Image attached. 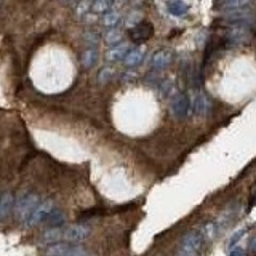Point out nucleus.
<instances>
[{
    "label": "nucleus",
    "instance_id": "10",
    "mask_svg": "<svg viewBox=\"0 0 256 256\" xmlns=\"http://www.w3.org/2000/svg\"><path fill=\"white\" fill-rule=\"evenodd\" d=\"M144 54H146V48L144 47H136V48H131L130 51H128V54L125 56L124 63L127 68H136V66H139L143 63L144 59Z\"/></svg>",
    "mask_w": 256,
    "mask_h": 256
},
{
    "label": "nucleus",
    "instance_id": "26",
    "mask_svg": "<svg viewBox=\"0 0 256 256\" xmlns=\"http://www.w3.org/2000/svg\"><path fill=\"white\" fill-rule=\"evenodd\" d=\"M229 256H245V252H243L242 248H234V250H230Z\"/></svg>",
    "mask_w": 256,
    "mask_h": 256
},
{
    "label": "nucleus",
    "instance_id": "9",
    "mask_svg": "<svg viewBox=\"0 0 256 256\" xmlns=\"http://www.w3.org/2000/svg\"><path fill=\"white\" fill-rule=\"evenodd\" d=\"M154 34V29H152V24L151 23H139L136 24L135 27L131 29V40L136 42V44H143V42L149 40Z\"/></svg>",
    "mask_w": 256,
    "mask_h": 256
},
{
    "label": "nucleus",
    "instance_id": "25",
    "mask_svg": "<svg viewBox=\"0 0 256 256\" xmlns=\"http://www.w3.org/2000/svg\"><path fill=\"white\" fill-rule=\"evenodd\" d=\"M88 8H90V3H88V2H82V3L77 7V13H78V15H83Z\"/></svg>",
    "mask_w": 256,
    "mask_h": 256
},
{
    "label": "nucleus",
    "instance_id": "21",
    "mask_svg": "<svg viewBox=\"0 0 256 256\" xmlns=\"http://www.w3.org/2000/svg\"><path fill=\"white\" fill-rule=\"evenodd\" d=\"M63 223H64V215H63V211H59V210H56V208H54V210L51 211V215L48 216V219H47V224H50L51 228H58V226H61Z\"/></svg>",
    "mask_w": 256,
    "mask_h": 256
},
{
    "label": "nucleus",
    "instance_id": "28",
    "mask_svg": "<svg viewBox=\"0 0 256 256\" xmlns=\"http://www.w3.org/2000/svg\"><path fill=\"white\" fill-rule=\"evenodd\" d=\"M255 200H256V197H255ZM255 205H256V202H255Z\"/></svg>",
    "mask_w": 256,
    "mask_h": 256
},
{
    "label": "nucleus",
    "instance_id": "20",
    "mask_svg": "<svg viewBox=\"0 0 256 256\" xmlns=\"http://www.w3.org/2000/svg\"><path fill=\"white\" fill-rule=\"evenodd\" d=\"M120 23V15L117 11H107L102 16V24H104L106 27H115L117 24Z\"/></svg>",
    "mask_w": 256,
    "mask_h": 256
},
{
    "label": "nucleus",
    "instance_id": "17",
    "mask_svg": "<svg viewBox=\"0 0 256 256\" xmlns=\"http://www.w3.org/2000/svg\"><path fill=\"white\" fill-rule=\"evenodd\" d=\"M96 61H98V50L93 48V47L87 48V50H85L83 54H82V66L83 68L90 69L96 64Z\"/></svg>",
    "mask_w": 256,
    "mask_h": 256
},
{
    "label": "nucleus",
    "instance_id": "6",
    "mask_svg": "<svg viewBox=\"0 0 256 256\" xmlns=\"http://www.w3.org/2000/svg\"><path fill=\"white\" fill-rule=\"evenodd\" d=\"M226 39L228 42L235 45L248 44V42L253 39V30L250 29V26H247V24H234L226 32Z\"/></svg>",
    "mask_w": 256,
    "mask_h": 256
},
{
    "label": "nucleus",
    "instance_id": "12",
    "mask_svg": "<svg viewBox=\"0 0 256 256\" xmlns=\"http://www.w3.org/2000/svg\"><path fill=\"white\" fill-rule=\"evenodd\" d=\"M170 63H172V51L165 50V48L155 51L154 56H152V61H151V64L154 69H165Z\"/></svg>",
    "mask_w": 256,
    "mask_h": 256
},
{
    "label": "nucleus",
    "instance_id": "3",
    "mask_svg": "<svg viewBox=\"0 0 256 256\" xmlns=\"http://www.w3.org/2000/svg\"><path fill=\"white\" fill-rule=\"evenodd\" d=\"M39 196L35 192H26L16 200L15 205V215L18 219H21L23 223H26V219L30 216V213L34 211V208L37 206L39 202Z\"/></svg>",
    "mask_w": 256,
    "mask_h": 256
},
{
    "label": "nucleus",
    "instance_id": "4",
    "mask_svg": "<svg viewBox=\"0 0 256 256\" xmlns=\"http://www.w3.org/2000/svg\"><path fill=\"white\" fill-rule=\"evenodd\" d=\"M200 247H202V235L196 232V230H192V232L182 237L176 256H199Z\"/></svg>",
    "mask_w": 256,
    "mask_h": 256
},
{
    "label": "nucleus",
    "instance_id": "16",
    "mask_svg": "<svg viewBox=\"0 0 256 256\" xmlns=\"http://www.w3.org/2000/svg\"><path fill=\"white\" fill-rule=\"evenodd\" d=\"M252 3V0H218L216 8L221 10H237V8H243L247 5Z\"/></svg>",
    "mask_w": 256,
    "mask_h": 256
},
{
    "label": "nucleus",
    "instance_id": "18",
    "mask_svg": "<svg viewBox=\"0 0 256 256\" xmlns=\"http://www.w3.org/2000/svg\"><path fill=\"white\" fill-rule=\"evenodd\" d=\"M112 7H114V0H95L91 3V10L95 13H107V11H111Z\"/></svg>",
    "mask_w": 256,
    "mask_h": 256
},
{
    "label": "nucleus",
    "instance_id": "5",
    "mask_svg": "<svg viewBox=\"0 0 256 256\" xmlns=\"http://www.w3.org/2000/svg\"><path fill=\"white\" fill-rule=\"evenodd\" d=\"M54 210L53 200H44L34 208V211L30 213V216L26 219V226H39L42 223H47L48 216L51 215V211Z\"/></svg>",
    "mask_w": 256,
    "mask_h": 256
},
{
    "label": "nucleus",
    "instance_id": "24",
    "mask_svg": "<svg viewBox=\"0 0 256 256\" xmlns=\"http://www.w3.org/2000/svg\"><path fill=\"white\" fill-rule=\"evenodd\" d=\"M245 232H247V230H245V229H240V230H239V232H237L235 235H232V240H230V243H229V247H232V245H234V243H235V242H239V240H240V237H242L243 234H245Z\"/></svg>",
    "mask_w": 256,
    "mask_h": 256
},
{
    "label": "nucleus",
    "instance_id": "15",
    "mask_svg": "<svg viewBox=\"0 0 256 256\" xmlns=\"http://www.w3.org/2000/svg\"><path fill=\"white\" fill-rule=\"evenodd\" d=\"M167 8L173 16H184L189 11V5L184 0H170Z\"/></svg>",
    "mask_w": 256,
    "mask_h": 256
},
{
    "label": "nucleus",
    "instance_id": "13",
    "mask_svg": "<svg viewBox=\"0 0 256 256\" xmlns=\"http://www.w3.org/2000/svg\"><path fill=\"white\" fill-rule=\"evenodd\" d=\"M13 204H15V197L11 192H3L0 196V219H5L10 216L11 210H13Z\"/></svg>",
    "mask_w": 256,
    "mask_h": 256
},
{
    "label": "nucleus",
    "instance_id": "2",
    "mask_svg": "<svg viewBox=\"0 0 256 256\" xmlns=\"http://www.w3.org/2000/svg\"><path fill=\"white\" fill-rule=\"evenodd\" d=\"M47 256H95L90 250L83 248L77 243H51L45 252Z\"/></svg>",
    "mask_w": 256,
    "mask_h": 256
},
{
    "label": "nucleus",
    "instance_id": "22",
    "mask_svg": "<svg viewBox=\"0 0 256 256\" xmlns=\"http://www.w3.org/2000/svg\"><path fill=\"white\" fill-rule=\"evenodd\" d=\"M114 74H115L114 68H102V69L100 71V74H98L100 83H107V82H111L112 77H114Z\"/></svg>",
    "mask_w": 256,
    "mask_h": 256
},
{
    "label": "nucleus",
    "instance_id": "19",
    "mask_svg": "<svg viewBox=\"0 0 256 256\" xmlns=\"http://www.w3.org/2000/svg\"><path fill=\"white\" fill-rule=\"evenodd\" d=\"M122 37H124V32H122L120 29H111L109 30V32L106 34V37H104V40H106V44L107 45H119L120 42H122Z\"/></svg>",
    "mask_w": 256,
    "mask_h": 256
},
{
    "label": "nucleus",
    "instance_id": "11",
    "mask_svg": "<svg viewBox=\"0 0 256 256\" xmlns=\"http://www.w3.org/2000/svg\"><path fill=\"white\" fill-rule=\"evenodd\" d=\"M130 50H131L130 44H127V42H120L119 45H114L111 50L107 51L106 59L111 61V63H115V61H122V59H125V56H127Z\"/></svg>",
    "mask_w": 256,
    "mask_h": 256
},
{
    "label": "nucleus",
    "instance_id": "27",
    "mask_svg": "<svg viewBox=\"0 0 256 256\" xmlns=\"http://www.w3.org/2000/svg\"><path fill=\"white\" fill-rule=\"evenodd\" d=\"M248 250H250V252L256 253V237H253V239L250 240V243H248Z\"/></svg>",
    "mask_w": 256,
    "mask_h": 256
},
{
    "label": "nucleus",
    "instance_id": "23",
    "mask_svg": "<svg viewBox=\"0 0 256 256\" xmlns=\"http://www.w3.org/2000/svg\"><path fill=\"white\" fill-rule=\"evenodd\" d=\"M139 23H141V13H138V11L130 15V18H128V21H127L128 26H131V27H135L136 24H139Z\"/></svg>",
    "mask_w": 256,
    "mask_h": 256
},
{
    "label": "nucleus",
    "instance_id": "1",
    "mask_svg": "<svg viewBox=\"0 0 256 256\" xmlns=\"http://www.w3.org/2000/svg\"><path fill=\"white\" fill-rule=\"evenodd\" d=\"M90 234V229L85 224H71V226L50 228L42 235V240L47 243H78L85 240Z\"/></svg>",
    "mask_w": 256,
    "mask_h": 256
},
{
    "label": "nucleus",
    "instance_id": "8",
    "mask_svg": "<svg viewBox=\"0 0 256 256\" xmlns=\"http://www.w3.org/2000/svg\"><path fill=\"white\" fill-rule=\"evenodd\" d=\"M224 18H226V21L229 23H234V24H247V26H250V24L255 23V16L252 11H245V10H229L226 11V15H224Z\"/></svg>",
    "mask_w": 256,
    "mask_h": 256
},
{
    "label": "nucleus",
    "instance_id": "14",
    "mask_svg": "<svg viewBox=\"0 0 256 256\" xmlns=\"http://www.w3.org/2000/svg\"><path fill=\"white\" fill-rule=\"evenodd\" d=\"M208 106H210V102H208V100H206V96L204 93H197L196 98H194V101H192L194 114L205 115L206 112H208Z\"/></svg>",
    "mask_w": 256,
    "mask_h": 256
},
{
    "label": "nucleus",
    "instance_id": "7",
    "mask_svg": "<svg viewBox=\"0 0 256 256\" xmlns=\"http://www.w3.org/2000/svg\"><path fill=\"white\" fill-rule=\"evenodd\" d=\"M189 111H191V101H189L187 95H178L175 96L172 101V112L176 119H186Z\"/></svg>",
    "mask_w": 256,
    "mask_h": 256
}]
</instances>
